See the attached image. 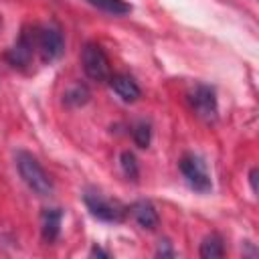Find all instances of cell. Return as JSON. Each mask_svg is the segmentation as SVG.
<instances>
[{"mask_svg":"<svg viewBox=\"0 0 259 259\" xmlns=\"http://www.w3.org/2000/svg\"><path fill=\"white\" fill-rule=\"evenodd\" d=\"M16 168L24 184L38 196L53 194V180L45 172V168L38 164V160L28 152H16Z\"/></svg>","mask_w":259,"mask_h":259,"instance_id":"cell-1","label":"cell"},{"mask_svg":"<svg viewBox=\"0 0 259 259\" xmlns=\"http://www.w3.org/2000/svg\"><path fill=\"white\" fill-rule=\"evenodd\" d=\"M34 47H36V53L42 63H53L55 59H59L63 55L65 40H63L61 30L57 26L49 24V26L34 28Z\"/></svg>","mask_w":259,"mask_h":259,"instance_id":"cell-2","label":"cell"},{"mask_svg":"<svg viewBox=\"0 0 259 259\" xmlns=\"http://www.w3.org/2000/svg\"><path fill=\"white\" fill-rule=\"evenodd\" d=\"M81 65L89 79L93 81H107L111 77L109 59L103 53V49L95 42H87L81 51Z\"/></svg>","mask_w":259,"mask_h":259,"instance_id":"cell-3","label":"cell"},{"mask_svg":"<svg viewBox=\"0 0 259 259\" xmlns=\"http://www.w3.org/2000/svg\"><path fill=\"white\" fill-rule=\"evenodd\" d=\"M180 172L186 178V182L190 184V188H194L196 192H210V188H212L210 174H208L206 164L200 156L184 154L180 158Z\"/></svg>","mask_w":259,"mask_h":259,"instance_id":"cell-4","label":"cell"},{"mask_svg":"<svg viewBox=\"0 0 259 259\" xmlns=\"http://www.w3.org/2000/svg\"><path fill=\"white\" fill-rule=\"evenodd\" d=\"M83 200H85L89 212L95 219H99V221H105V223H121L123 217H125V208L119 202H115L111 198H105L99 192H87L83 196Z\"/></svg>","mask_w":259,"mask_h":259,"instance_id":"cell-5","label":"cell"},{"mask_svg":"<svg viewBox=\"0 0 259 259\" xmlns=\"http://www.w3.org/2000/svg\"><path fill=\"white\" fill-rule=\"evenodd\" d=\"M188 101H190V107L192 111L204 119V121H214L217 115H219V107H217V95H214V89L208 87V85H196L190 95H188Z\"/></svg>","mask_w":259,"mask_h":259,"instance_id":"cell-6","label":"cell"},{"mask_svg":"<svg viewBox=\"0 0 259 259\" xmlns=\"http://www.w3.org/2000/svg\"><path fill=\"white\" fill-rule=\"evenodd\" d=\"M36 53L34 47V30H22V34L18 36V40L14 42V47L8 51V61L14 67H26L32 61V55Z\"/></svg>","mask_w":259,"mask_h":259,"instance_id":"cell-7","label":"cell"},{"mask_svg":"<svg viewBox=\"0 0 259 259\" xmlns=\"http://www.w3.org/2000/svg\"><path fill=\"white\" fill-rule=\"evenodd\" d=\"M130 214L134 217V221H136L142 229H148V231L156 229L158 223H160L154 204L148 202V200H138V202H134V204L130 206Z\"/></svg>","mask_w":259,"mask_h":259,"instance_id":"cell-8","label":"cell"},{"mask_svg":"<svg viewBox=\"0 0 259 259\" xmlns=\"http://www.w3.org/2000/svg\"><path fill=\"white\" fill-rule=\"evenodd\" d=\"M109 85L115 91V95L121 101H125V103L136 101L140 97V93H142L140 87H138V83L132 77H127V75H111L109 77Z\"/></svg>","mask_w":259,"mask_h":259,"instance_id":"cell-9","label":"cell"},{"mask_svg":"<svg viewBox=\"0 0 259 259\" xmlns=\"http://www.w3.org/2000/svg\"><path fill=\"white\" fill-rule=\"evenodd\" d=\"M63 212L59 208H45L40 214V233L47 243H53L61 233Z\"/></svg>","mask_w":259,"mask_h":259,"instance_id":"cell-10","label":"cell"},{"mask_svg":"<svg viewBox=\"0 0 259 259\" xmlns=\"http://www.w3.org/2000/svg\"><path fill=\"white\" fill-rule=\"evenodd\" d=\"M198 255L202 259H219L225 255V245H223V239L219 235H208L204 237V241L200 243V251Z\"/></svg>","mask_w":259,"mask_h":259,"instance_id":"cell-11","label":"cell"},{"mask_svg":"<svg viewBox=\"0 0 259 259\" xmlns=\"http://www.w3.org/2000/svg\"><path fill=\"white\" fill-rule=\"evenodd\" d=\"M85 2H89L97 10L113 14V16H123V14H127L132 10V6L125 0H85Z\"/></svg>","mask_w":259,"mask_h":259,"instance_id":"cell-12","label":"cell"},{"mask_svg":"<svg viewBox=\"0 0 259 259\" xmlns=\"http://www.w3.org/2000/svg\"><path fill=\"white\" fill-rule=\"evenodd\" d=\"M119 164H121V170H123V174L127 176V178H132V180H138V176H140V168H138V160H136V156L132 154V152H121V156H119Z\"/></svg>","mask_w":259,"mask_h":259,"instance_id":"cell-13","label":"cell"},{"mask_svg":"<svg viewBox=\"0 0 259 259\" xmlns=\"http://www.w3.org/2000/svg\"><path fill=\"white\" fill-rule=\"evenodd\" d=\"M134 142L140 146V148H148L150 146V125L146 121H140L136 127H134Z\"/></svg>","mask_w":259,"mask_h":259,"instance_id":"cell-14","label":"cell"},{"mask_svg":"<svg viewBox=\"0 0 259 259\" xmlns=\"http://www.w3.org/2000/svg\"><path fill=\"white\" fill-rule=\"evenodd\" d=\"M249 182H251V190H253V194H257V168H253V170L249 172Z\"/></svg>","mask_w":259,"mask_h":259,"instance_id":"cell-15","label":"cell"},{"mask_svg":"<svg viewBox=\"0 0 259 259\" xmlns=\"http://www.w3.org/2000/svg\"><path fill=\"white\" fill-rule=\"evenodd\" d=\"M158 253H160V255H172V251H170V243H168V241H164V249L160 247V249H158Z\"/></svg>","mask_w":259,"mask_h":259,"instance_id":"cell-16","label":"cell"}]
</instances>
